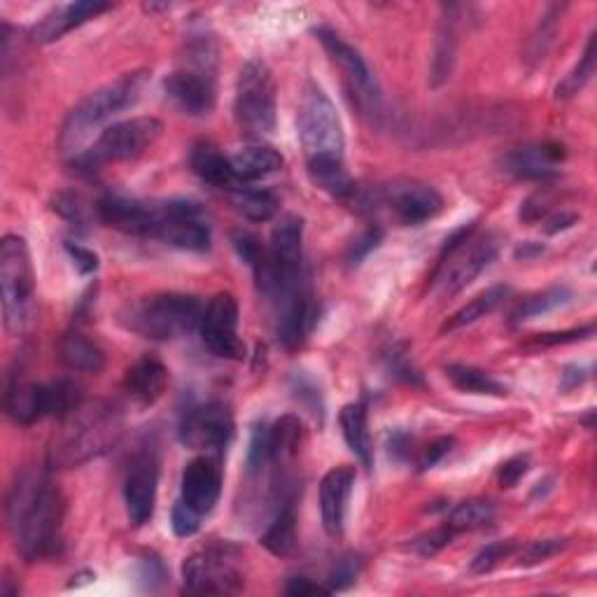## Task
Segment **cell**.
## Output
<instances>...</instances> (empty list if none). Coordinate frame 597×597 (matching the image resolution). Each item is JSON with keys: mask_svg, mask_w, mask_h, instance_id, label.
<instances>
[{"mask_svg": "<svg viewBox=\"0 0 597 597\" xmlns=\"http://www.w3.org/2000/svg\"><path fill=\"white\" fill-rule=\"evenodd\" d=\"M6 516L12 542L27 560L48 558L59 548L63 495L42 470H21L14 474Z\"/></svg>", "mask_w": 597, "mask_h": 597, "instance_id": "1", "label": "cell"}, {"mask_svg": "<svg viewBox=\"0 0 597 597\" xmlns=\"http://www.w3.org/2000/svg\"><path fill=\"white\" fill-rule=\"evenodd\" d=\"M299 141L311 181L331 196L348 198L356 183L346 171V136L334 103L318 84H308L299 105Z\"/></svg>", "mask_w": 597, "mask_h": 597, "instance_id": "2", "label": "cell"}, {"mask_svg": "<svg viewBox=\"0 0 597 597\" xmlns=\"http://www.w3.org/2000/svg\"><path fill=\"white\" fill-rule=\"evenodd\" d=\"M122 434L124 413L117 404L105 400L82 402L61 418V425L50 441L48 464L52 470L80 467L115 449Z\"/></svg>", "mask_w": 597, "mask_h": 597, "instance_id": "3", "label": "cell"}, {"mask_svg": "<svg viewBox=\"0 0 597 597\" xmlns=\"http://www.w3.org/2000/svg\"><path fill=\"white\" fill-rule=\"evenodd\" d=\"M150 82V71H131L120 75L117 80L107 82L101 90L86 96L82 103H78L71 115L65 117V124L61 128V150L73 152L78 150L94 128L105 124L107 120H113L115 115L124 113L126 107L136 105L145 92V86Z\"/></svg>", "mask_w": 597, "mask_h": 597, "instance_id": "4", "label": "cell"}, {"mask_svg": "<svg viewBox=\"0 0 597 597\" xmlns=\"http://www.w3.org/2000/svg\"><path fill=\"white\" fill-rule=\"evenodd\" d=\"M0 292L8 331L27 334L35 322V278L27 240L14 234L0 243Z\"/></svg>", "mask_w": 597, "mask_h": 597, "instance_id": "5", "label": "cell"}, {"mask_svg": "<svg viewBox=\"0 0 597 597\" xmlns=\"http://www.w3.org/2000/svg\"><path fill=\"white\" fill-rule=\"evenodd\" d=\"M204 306L192 295L164 292L131 303L122 322L143 339L173 341L202 325Z\"/></svg>", "mask_w": 597, "mask_h": 597, "instance_id": "6", "label": "cell"}, {"mask_svg": "<svg viewBox=\"0 0 597 597\" xmlns=\"http://www.w3.org/2000/svg\"><path fill=\"white\" fill-rule=\"evenodd\" d=\"M164 124L157 117H134L107 126L99 141L73 159L80 173H94L105 164L141 157L162 136Z\"/></svg>", "mask_w": 597, "mask_h": 597, "instance_id": "7", "label": "cell"}, {"mask_svg": "<svg viewBox=\"0 0 597 597\" xmlns=\"http://www.w3.org/2000/svg\"><path fill=\"white\" fill-rule=\"evenodd\" d=\"M234 113L250 138H264L276 128V82L264 61H248L236 82Z\"/></svg>", "mask_w": 597, "mask_h": 597, "instance_id": "8", "label": "cell"}, {"mask_svg": "<svg viewBox=\"0 0 597 597\" xmlns=\"http://www.w3.org/2000/svg\"><path fill=\"white\" fill-rule=\"evenodd\" d=\"M150 238H157L171 248L204 253L210 248V227L204 219V210L187 198L171 202H152Z\"/></svg>", "mask_w": 597, "mask_h": 597, "instance_id": "9", "label": "cell"}, {"mask_svg": "<svg viewBox=\"0 0 597 597\" xmlns=\"http://www.w3.org/2000/svg\"><path fill=\"white\" fill-rule=\"evenodd\" d=\"M497 253H500V243L493 234H485V236L472 234L470 238H464L460 246L444 253L446 259L441 261V267L434 276L432 292L439 299L455 297L491 267Z\"/></svg>", "mask_w": 597, "mask_h": 597, "instance_id": "10", "label": "cell"}, {"mask_svg": "<svg viewBox=\"0 0 597 597\" xmlns=\"http://www.w3.org/2000/svg\"><path fill=\"white\" fill-rule=\"evenodd\" d=\"M234 546H208L196 550L183 565V584L194 595H231L243 588Z\"/></svg>", "mask_w": 597, "mask_h": 597, "instance_id": "11", "label": "cell"}, {"mask_svg": "<svg viewBox=\"0 0 597 597\" xmlns=\"http://www.w3.org/2000/svg\"><path fill=\"white\" fill-rule=\"evenodd\" d=\"M313 33L322 42V48L329 54V59L339 65V71L343 73V80L348 84V92L352 94V99H356L358 107L369 117H379L381 92L364 56L356 48H350L348 42L334 31L320 27Z\"/></svg>", "mask_w": 597, "mask_h": 597, "instance_id": "12", "label": "cell"}, {"mask_svg": "<svg viewBox=\"0 0 597 597\" xmlns=\"http://www.w3.org/2000/svg\"><path fill=\"white\" fill-rule=\"evenodd\" d=\"M234 436V415L225 402L192 409L181 423V441L192 451L223 455Z\"/></svg>", "mask_w": 597, "mask_h": 597, "instance_id": "13", "label": "cell"}, {"mask_svg": "<svg viewBox=\"0 0 597 597\" xmlns=\"http://www.w3.org/2000/svg\"><path fill=\"white\" fill-rule=\"evenodd\" d=\"M202 341L213 352V356L223 360H243L246 356V346L238 339V303L234 295L217 292L202 316Z\"/></svg>", "mask_w": 597, "mask_h": 597, "instance_id": "14", "label": "cell"}, {"mask_svg": "<svg viewBox=\"0 0 597 597\" xmlns=\"http://www.w3.org/2000/svg\"><path fill=\"white\" fill-rule=\"evenodd\" d=\"M276 306V334L287 348H297L318 320V306L313 301L308 278L287 287L274 301Z\"/></svg>", "mask_w": 597, "mask_h": 597, "instance_id": "15", "label": "cell"}, {"mask_svg": "<svg viewBox=\"0 0 597 597\" xmlns=\"http://www.w3.org/2000/svg\"><path fill=\"white\" fill-rule=\"evenodd\" d=\"M157 485H159V462L154 451H143L128 464L124 478V502L126 516L134 527H143L150 523L157 504Z\"/></svg>", "mask_w": 597, "mask_h": 597, "instance_id": "16", "label": "cell"}, {"mask_svg": "<svg viewBox=\"0 0 597 597\" xmlns=\"http://www.w3.org/2000/svg\"><path fill=\"white\" fill-rule=\"evenodd\" d=\"M164 92L166 99L189 117L210 115L217 101L215 75L187 69V65H181L178 71L164 80Z\"/></svg>", "mask_w": 597, "mask_h": 597, "instance_id": "17", "label": "cell"}, {"mask_svg": "<svg viewBox=\"0 0 597 597\" xmlns=\"http://www.w3.org/2000/svg\"><path fill=\"white\" fill-rule=\"evenodd\" d=\"M385 204L402 225H423L444 210L441 194L418 181H394L385 187Z\"/></svg>", "mask_w": 597, "mask_h": 597, "instance_id": "18", "label": "cell"}, {"mask_svg": "<svg viewBox=\"0 0 597 597\" xmlns=\"http://www.w3.org/2000/svg\"><path fill=\"white\" fill-rule=\"evenodd\" d=\"M269 253L282 278V287L306 278L303 274V219L299 215H285L278 219V225L271 231Z\"/></svg>", "mask_w": 597, "mask_h": 597, "instance_id": "19", "label": "cell"}, {"mask_svg": "<svg viewBox=\"0 0 597 597\" xmlns=\"http://www.w3.org/2000/svg\"><path fill=\"white\" fill-rule=\"evenodd\" d=\"M565 159V147L558 143L525 145L504 157V171L521 181H550L556 178Z\"/></svg>", "mask_w": 597, "mask_h": 597, "instance_id": "20", "label": "cell"}, {"mask_svg": "<svg viewBox=\"0 0 597 597\" xmlns=\"http://www.w3.org/2000/svg\"><path fill=\"white\" fill-rule=\"evenodd\" d=\"M352 485H356V470L348 467V464L329 470L320 483V512L329 537L343 535Z\"/></svg>", "mask_w": 597, "mask_h": 597, "instance_id": "21", "label": "cell"}, {"mask_svg": "<svg viewBox=\"0 0 597 597\" xmlns=\"http://www.w3.org/2000/svg\"><path fill=\"white\" fill-rule=\"evenodd\" d=\"M223 493V472L213 457H196L183 472V502L202 516L210 514Z\"/></svg>", "mask_w": 597, "mask_h": 597, "instance_id": "22", "label": "cell"}, {"mask_svg": "<svg viewBox=\"0 0 597 597\" xmlns=\"http://www.w3.org/2000/svg\"><path fill=\"white\" fill-rule=\"evenodd\" d=\"M110 3H96V0H84V3H69L59 6L52 12L42 17L38 24L31 29V40L35 45H50V42L61 40L65 33L82 27L84 21H90L103 12H107Z\"/></svg>", "mask_w": 597, "mask_h": 597, "instance_id": "23", "label": "cell"}, {"mask_svg": "<svg viewBox=\"0 0 597 597\" xmlns=\"http://www.w3.org/2000/svg\"><path fill=\"white\" fill-rule=\"evenodd\" d=\"M96 210L103 223L117 231L134 236H147L150 231L152 202H138V198L107 194L101 198Z\"/></svg>", "mask_w": 597, "mask_h": 597, "instance_id": "24", "label": "cell"}, {"mask_svg": "<svg viewBox=\"0 0 597 597\" xmlns=\"http://www.w3.org/2000/svg\"><path fill=\"white\" fill-rule=\"evenodd\" d=\"M6 413L17 425H33L52 415L50 383H12L6 392Z\"/></svg>", "mask_w": 597, "mask_h": 597, "instance_id": "25", "label": "cell"}, {"mask_svg": "<svg viewBox=\"0 0 597 597\" xmlns=\"http://www.w3.org/2000/svg\"><path fill=\"white\" fill-rule=\"evenodd\" d=\"M166 385H168V371L154 358L138 360L124 375V390L138 406H150L157 402L164 394Z\"/></svg>", "mask_w": 597, "mask_h": 597, "instance_id": "26", "label": "cell"}, {"mask_svg": "<svg viewBox=\"0 0 597 597\" xmlns=\"http://www.w3.org/2000/svg\"><path fill=\"white\" fill-rule=\"evenodd\" d=\"M231 168L236 173V181L240 185H250L261 178H269V175L278 173L285 164L282 154L271 147V145H250L243 147L229 157Z\"/></svg>", "mask_w": 597, "mask_h": 597, "instance_id": "27", "label": "cell"}, {"mask_svg": "<svg viewBox=\"0 0 597 597\" xmlns=\"http://www.w3.org/2000/svg\"><path fill=\"white\" fill-rule=\"evenodd\" d=\"M189 166L192 171L202 178L204 183L217 187V189H227L234 192L240 187L236 181V173L231 168L229 157H225L215 145L210 143H196L189 154Z\"/></svg>", "mask_w": 597, "mask_h": 597, "instance_id": "28", "label": "cell"}, {"mask_svg": "<svg viewBox=\"0 0 597 597\" xmlns=\"http://www.w3.org/2000/svg\"><path fill=\"white\" fill-rule=\"evenodd\" d=\"M59 358L65 367L82 373H101L105 367V352L101 346L78 329L65 331L61 337Z\"/></svg>", "mask_w": 597, "mask_h": 597, "instance_id": "29", "label": "cell"}, {"mask_svg": "<svg viewBox=\"0 0 597 597\" xmlns=\"http://www.w3.org/2000/svg\"><path fill=\"white\" fill-rule=\"evenodd\" d=\"M261 546L269 548L274 556H290L297 546V506L295 497L282 500L278 506L274 523L267 527V533L261 535Z\"/></svg>", "mask_w": 597, "mask_h": 597, "instance_id": "30", "label": "cell"}, {"mask_svg": "<svg viewBox=\"0 0 597 597\" xmlns=\"http://www.w3.org/2000/svg\"><path fill=\"white\" fill-rule=\"evenodd\" d=\"M341 430L348 449L356 453V457L364 464V467H371L373 464V446H371V436L367 428V406L356 402V404H346L341 409Z\"/></svg>", "mask_w": 597, "mask_h": 597, "instance_id": "31", "label": "cell"}, {"mask_svg": "<svg viewBox=\"0 0 597 597\" xmlns=\"http://www.w3.org/2000/svg\"><path fill=\"white\" fill-rule=\"evenodd\" d=\"M303 441V425L297 415H282L280 420L269 428V446H271V462H290Z\"/></svg>", "mask_w": 597, "mask_h": 597, "instance_id": "32", "label": "cell"}, {"mask_svg": "<svg viewBox=\"0 0 597 597\" xmlns=\"http://www.w3.org/2000/svg\"><path fill=\"white\" fill-rule=\"evenodd\" d=\"M231 202L236 210L246 215L250 223H267L278 213V198L269 189L240 185L231 192Z\"/></svg>", "mask_w": 597, "mask_h": 597, "instance_id": "33", "label": "cell"}, {"mask_svg": "<svg viewBox=\"0 0 597 597\" xmlns=\"http://www.w3.org/2000/svg\"><path fill=\"white\" fill-rule=\"evenodd\" d=\"M446 375H449V381L462 392L485 394V397H506V388L500 381H495L491 373H485L476 367L449 364Z\"/></svg>", "mask_w": 597, "mask_h": 597, "instance_id": "34", "label": "cell"}, {"mask_svg": "<svg viewBox=\"0 0 597 597\" xmlns=\"http://www.w3.org/2000/svg\"><path fill=\"white\" fill-rule=\"evenodd\" d=\"M506 297H508V287H504V285L491 287V290H485L483 295H478L476 299H472L467 306H462L460 311L451 318V322L446 325V329L467 327V325L478 322V320L485 318V316L495 313L497 308L506 301Z\"/></svg>", "mask_w": 597, "mask_h": 597, "instance_id": "35", "label": "cell"}, {"mask_svg": "<svg viewBox=\"0 0 597 597\" xmlns=\"http://www.w3.org/2000/svg\"><path fill=\"white\" fill-rule=\"evenodd\" d=\"M495 516H497V512L491 502L467 500L453 508L451 518H449V527L453 529V533H467V529H481V527L493 525Z\"/></svg>", "mask_w": 597, "mask_h": 597, "instance_id": "36", "label": "cell"}, {"mask_svg": "<svg viewBox=\"0 0 597 597\" xmlns=\"http://www.w3.org/2000/svg\"><path fill=\"white\" fill-rule=\"evenodd\" d=\"M595 42H597V35L593 33L586 42V50L579 59V63L574 65V69L569 71V75L558 84L556 90V99L560 101H567V99H574L577 96L584 86L590 82V78L595 75V61H597V50H595Z\"/></svg>", "mask_w": 597, "mask_h": 597, "instance_id": "37", "label": "cell"}, {"mask_svg": "<svg viewBox=\"0 0 597 597\" xmlns=\"http://www.w3.org/2000/svg\"><path fill=\"white\" fill-rule=\"evenodd\" d=\"M455 24L453 19L444 21V27H441L439 40H436V52H434V63H432V86H441L453 71L455 63Z\"/></svg>", "mask_w": 597, "mask_h": 597, "instance_id": "38", "label": "cell"}, {"mask_svg": "<svg viewBox=\"0 0 597 597\" xmlns=\"http://www.w3.org/2000/svg\"><path fill=\"white\" fill-rule=\"evenodd\" d=\"M572 299V292L567 287H550V290L529 297L525 303L516 311V320H529V318H539L544 313L556 311L558 306H565Z\"/></svg>", "mask_w": 597, "mask_h": 597, "instance_id": "39", "label": "cell"}, {"mask_svg": "<svg viewBox=\"0 0 597 597\" xmlns=\"http://www.w3.org/2000/svg\"><path fill=\"white\" fill-rule=\"evenodd\" d=\"M516 539H506V542H493L488 544L485 548H481L474 560H472V572L474 574H485V572H491L495 569L504 558L512 556V553L516 550Z\"/></svg>", "mask_w": 597, "mask_h": 597, "instance_id": "40", "label": "cell"}, {"mask_svg": "<svg viewBox=\"0 0 597 597\" xmlns=\"http://www.w3.org/2000/svg\"><path fill=\"white\" fill-rule=\"evenodd\" d=\"M271 462V446H269V425H257L253 430L250 451H248V470L250 474H259Z\"/></svg>", "mask_w": 597, "mask_h": 597, "instance_id": "41", "label": "cell"}, {"mask_svg": "<svg viewBox=\"0 0 597 597\" xmlns=\"http://www.w3.org/2000/svg\"><path fill=\"white\" fill-rule=\"evenodd\" d=\"M54 210L78 227L90 225V206H86L84 198L78 194H59L54 198Z\"/></svg>", "mask_w": 597, "mask_h": 597, "instance_id": "42", "label": "cell"}, {"mask_svg": "<svg viewBox=\"0 0 597 597\" xmlns=\"http://www.w3.org/2000/svg\"><path fill=\"white\" fill-rule=\"evenodd\" d=\"M171 527H173L175 535L187 539V537L196 535L198 527H202V514L194 512V508L187 506L183 500L175 502L173 512H171Z\"/></svg>", "mask_w": 597, "mask_h": 597, "instance_id": "43", "label": "cell"}, {"mask_svg": "<svg viewBox=\"0 0 597 597\" xmlns=\"http://www.w3.org/2000/svg\"><path fill=\"white\" fill-rule=\"evenodd\" d=\"M453 537H455V533H453V529L446 525V527L434 529V533H430V535L418 537L411 546H413V550L420 553V556H423V558H430V556H436V553H439L441 548H446V546L451 544Z\"/></svg>", "mask_w": 597, "mask_h": 597, "instance_id": "44", "label": "cell"}, {"mask_svg": "<svg viewBox=\"0 0 597 597\" xmlns=\"http://www.w3.org/2000/svg\"><path fill=\"white\" fill-rule=\"evenodd\" d=\"M565 546H567L565 539H539V542H533L523 550L521 565H539V563L548 560L550 556H556V553H560Z\"/></svg>", "mask_w": 597, "mask_h": 597, "instance_id": "45", "label": "cell"}, {"mask_svg": "<svg viewBox=\"0 0 597 597\" xmlns=\"http://www.w3.org/2000/svg\"><path fill=\"white\" fill-rule=\"evenodd\" d=\"M292 390H295L297 400H299L308 411H311L313 415H320V418H322V394H320V390L316 388V383H313L311 379H306V375H295Z\"/></svg>", "mask_w": 597, "mask_h": 597, "instance_id": "46", "label": "cell"}, {"mask_svg": "<svg viewBox=\"0 0 597 597\" xmlns=\"http://www.w3.org/2000/svg\"><path fill=\"white\" fill-rule=\"evenodd\" d=\"M358 577V560L356 558H343L334 565V569H331L329 574V593L334 590H343L348 588L352 581H356Z\"/></svg>", "mask_w": 597, "mask_h": 597, "instance_id": "47", "label": "cell"}, {"mask_svg": "<svg viewBox=\"0 0 597 597\" xmlns=\"http://www.w3.org/2000/svg\"><path fill=\"white\" fill-rule=\"evenodd\" d=\"M529 470V457L527 455H516L512 460H506L502 464V470H500V485L502 488H514V485L527 474Z\"/></svg>", "mask_w": 597, "mask_h": 597, "instance_id": "48", "label": "cell"}, {"mask_svg": "<svg viewBox=\"0 0 597 597\" xmlns=\"http://www.w3.org/2000/svg\"><path fill=\"white\" fill-rule=\"evenodd\" d=\"M453 444H455V439L453 436H439L436 441H432V444L423 451V457H420V470H432L436 462L444 460L451 451H453Z\"/></svg>", "mask_w": 597, "mask_h": 597, "instance_id": "49", "label": "cell"}, {"mask_svg": "<svg viewBox=\"0 0 597 597\" xmlns=\"http://www.w3.org/2000/svg\"><path fill=\"white\" fill-rule=\"evenodd\" d=\"M381 238H383L381 229H369V231H364L356 243H352L350 255H348V261H350V264H360L371 250L379 248Z\"/></svg>", "mask_w": 597, "mask_h": 597, "instance_id": "50", "label": "cell"}, {"mask_svg": "<svg viewBox=\"0 0 597 597\" xmlns=\"http://www.w3.org/2000/svg\"><path fill=\"white\" fill-rule=\"evenodd\" d=\"M65 253L71 255V259H73V264H75L80 274L90 276V274H94L99 269V257H96V253L78 246V243H71V240L65 243Z\"/></svg>", "mask_w": 597, "mask_h": 597, "instance_id": "51", "label": "cell"}, {"mask_svg": "<svg viewBox=\"0 0 597 597\" xmlns=\"http://www.w3.org/2000/svg\"><path fill=\"white\" fill-rule=\"evenodd\" d=\"M285 593L287 595H295V597H303V595H329V588L311 581L308 577H292L290 581H287Z\"/></svg>", "mask_w": 597, "mask_h": 597, "instance_id": "52", "label": "cell"}, {"mask_svg": "<svg viewBox=\"0 0 597 597\" xmlns=\"http://www.w3.org/2000/svg\"><path fill=\"white\" fill-rule=\"evenodd\" d=\"M593 331L595 327L588 325L584 329H574V331H563V334H542L537 339V343H544V346H556V343H574V341H579V339H588L593 337Z\"/></svg>", "mask_w": 597, "mask_h": 597, "instance_id": "53", "label": "cell"}, {"mask_svg": "<svg viewBox=\"0 0 597 597\" xmlns=\"http://www.w3.org/2000/svg\"><path fill=\"white\" fill-rule=\"evenodd\" d=\"M166 577L164 565L157 558H145L141 563V579H145L150 584V590H154V581L162 584Z\"/></svg>", "mask_w": 597, "mask_h": 597, "instance_id": "54", "label": "cell"}, {"mask_svg": "<svg viewBox=\"0 0 597 597\" xmlns=\"http://www.w3.org/2000/svg\"><path fill=\"white\" fill-rule=\"evenodd\" d=\"M574 223H577V215L574 213H556L546 219L544 229H546V234H558V231L569 229Z\"/></svg>", "mask_w": 597, "mask_h": 597, "instance_id": "55", "label": "cell"}, {"mask_svg": "<svg viewBox=\"0 0 597 597\" xmlns=\"http://www.w3.org/2000/svg\"><path fill=\"white\" fill-rule=\"evenodd\" d=\"M411 446L413 439H409L406 434H394L390 439V455H394L397 460H406L411 455Z\"/></svg>", "mask_w": 597, "mask_h": 597, "instance_id": "56", "label": "cell"}]
</instances>
